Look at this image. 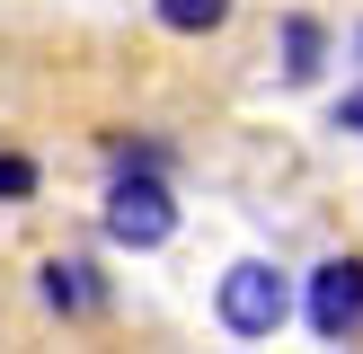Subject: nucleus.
<instances>
[{"label": "nucleus", "instance_id": "f257e3e1", "mask_svg": "<svg viewBox=\"0 0 363 354\" xmlns=\"http://www.w3.org/2000/svg\"><path fill=\"white\" fill-rule=\"evenodd\" d=\"M98 230H106V248H133V257L169 248L177 239L169 169H116V186H106V204H98Z\"/></svg>", "mask_w": 363, "mask_h": 354}, {"label": "nucleus", "instance_id": "f03ea898", "mask_svg": "<svg viewBox=\"0 0 363 354\" xmlns=\"http://www.w3.org/2000/svg\"><path fill=\"white\" fill-rule=\"evenodd\" d=\"M213 319H222L230 336H248V346H266V336L293 319V283H284V266H266V257H230L222 283H213Z\"/></svg>", "mask_w": 363, "mask_h": 354}, {"label": "nucleus", "instance_id": "7ed1b4c3", "mask_svg": "<svg viewBox=\"0 0 363 354\" xmlns=\"http://www.w3.org/2000/svg\"><path fill=\"white\" fill-rule=\"evenodd\" d=\"M301 319H311L319 346H354L363 336V257H319L311 292H301Z\"/></svg>", "mask_w": 363, "mask_h": 354}, {"label": "nucleus", "instance_id": "20e7f679", "mask_svg": "<svg viewBox=\"0 0 363 354\" xmlns=\"http://www.w3.org/2000/svg\"><path fill=\"white\" fill-rule=\"evenodd\" d=\"M35 292H45L53 319H98L106 310V275L89 257H45V266H35Z\"/></svg>", "mask_w": 363, "mask_h": 354}, {"label": "nucleus", "instance_id": "39448f33", "mask_svg": "<svg viewBox=\"0 0 363 354\" xmlns=\"http://www.w3.org/2000/svg\"><path fill=\"white\" fill-rule=\"evenodd\" d=\"M319 71H328V27L293 9V18H284V80H293V88H311Z\"/></svg>", "mask_w": 363, "mask_h": 354}, {"label": "nucleus", "instance_id": "423d86ee", "mask_svg": "<svg viewBox=\"0 0 363 354\" xmlns=\"http://www.w3.org/2000/svg\"><path fill=\"white\" fill-rule=\"evenodd\" d=\"M230 9L240 0H151V18L169 35H213V27H230Z\"/></svg>", "mask_w": 363, "mask_h": 354}, {"label": "nucleus", "instance_id": "0eeeda50", "mask_svg": "<svg viewBox=\"0 0 363 354\" xmlns=\"http://www.w3.org/2000/svg\"><path fill=\"white\" fill-rule=\"evenodd\" d=\"M35 186H45V169L27 151H0V204H35Z\"/></svg>", "mask_w": 363, "mask_h": 354}, {"label": "nucleus", "instance_id": "6e6552de", "mask_svg": "<svg viewBox=\"0 0 363 354\" xmlns=\"http://www.w3.org/2000/svg\"><path fill=\"white\" fill-rule=\"evenodd\" d=\"M337 133H363V80L346 88V98H337Z\"/></svg>", "mask_w": 363, "mask_h": 354}, {"label": "nucleus", "instance_id": "1a4fd4ad", "mask_svg": "<svg viewBox=\"0 0 363 354\" xmlns=\"http://www.w3.org/2000/svg\"><path fill=\"white\" fill-rule=\"evenodd\" d=\"M354 53H363V35H354Z\"/></svg>", "mask_w": 363, "mask_h": 354}]
</instances>
